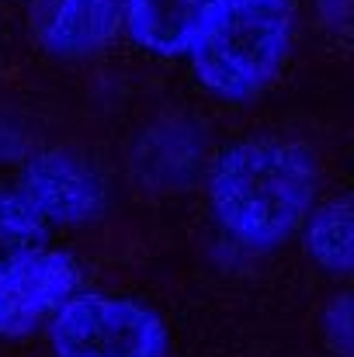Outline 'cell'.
<instances>
[{
	"label": "cell",
	"mask_w": 354,
	"mask_h": 357,
	"mask_svg": "<svg viewBox=\"0 0 354 357\" xmlns=\"http://www.w3.org/2000/svg\"><path fill=\"white\" fill-rule=\"evenodd\" d=\"M316 198L313 153L281 135L239 139L212 167L209 202L219 226L243 246H278L309 219Z\"/></svg>",
	"instance_id": "cell-1"
},
{
	"label": "cell",
	"mask_w": 354,
	"mask_h": 357,
	"mask_svg": "<svg viewBox=\"0 0 354 357\" xmlns=\"http://www.w3.org/2000/svg\"><path fill=\"white\" fill-rule=\"evenodd\" d=\"M292 35L295 10L288 0H230L191 52L195 77L226 101H246L278 77Z\"/></svg>",
	"instance_id": "cell-2"
},
{
	"label": "cell",
	"mask_w": 354,
	"mask_h": 357,
	"mask_svg": "<svg viewBox=\"0 0 354 357\" xmlns=\"http://www.w3.org/2000/svg\"><path fill=\"white\" fill-rule=\"evenodd\" d=\"M56 357H163L167 330L156 312L132 298L77 291L49 330Z\"/></svg>",
	"instance_id": "cell-3"
},
{
	"label": "cell",
	"mask_w": 354,
	"mask_h": 357,
	"mask_svg": "<svg viewBox=\"0 0 354 357\" xmlns=\"http://www.w3.org/2000/svg\"><path fill=\"white\" fill-rule=\"evenodd\" d=\"M80 284V267L63 250H38L0 274V337H24L52 319Z\"/></svg>",
	"instance_id": "cell-4"
},
{
	"label": "cell",
	"mask_w": 354,
	"mask_h": 357,
	"mask_svg": "<svg viewBox=\"0 0 354 357\" xmlns=\"http://www.w3.org/2000/svg\"><path fill=\"white\" fill-rule=\"evenodd\" d=\"M17 195L42 222H84L105 212L108 181L84 160H73L66 153H45L24 167Z\"/></svg>",
	"instance_id": "cell-5"
},
{
	"label": "cell",
	"mask_w": 354,
	"mask_h": 357,
	"mask_svg": "<svg viewBox=\"0 0 354 357\" xmlns=\"http://www.w3.org/2000/svg\"><path fill=\"white\" fill-rule=\"evenodd\" d=\"M230 0H121V24L153 56H188L216 28Z\"/></svg>",
	"instance_id": "cell-6"
},
{
	"label": "cell",
	"mask_w": 354,
	"mask_h": 357,
	"mask_svg": "<svg viewBox=\"0 0 354 357\" xmlns=\"http://www.w3.org/2000/svg\"><path fill=\"white\" fill-rule=\"evenodd\" d=\"M121 24V0H38L35 31L56 56H87Z\"/></svg>",
	"instance_id": "cell-7"
},
{
	"label": "cell",
	"mask_w": 354,
	"mask_h": 357,
	"mask_svg": "<svg viewBox=\"0 0 354 357\" xmlns=\"http://www.w3.org/2000/svg\"><path fill=\"white\" fill-rule=\"evenodd\" d=\"M306 243L320 267L348 271L351 267V202L337 198L320 205L306 222Z\"/></svg>",
	"instance_id": "cell-8"
},
{
	"label": "cell",
	"mask_w": 354,
	"mask_h": 357,
	"mask_svg": "<svg viewBox=\"0 0 354 357\" xmlns=\"http://www.w3.org/2000/svg\"><path fill=\"white\" fill-rule=\"evenodd\" d=\"M45 222L21 202V195L0 191V274L24 257L45 250Z\"/></svg>",
	"instance_id": "cell-9"
},
{
	"label": "cell",
	"mask_w": 354,
	"mask_h": 357,
	"mask_svg": "<svg viewBox=\"0 0 354 357\" xmlns=\"http://www.w3.org/2000/svg\"><path fill=\"white\" fill-rule=\"evenodd\" d=\"M323 14L327 17H344L348 14V0H323Z\"/></svg>",
	"instance_id": "cell-10"
}]
</instances>
